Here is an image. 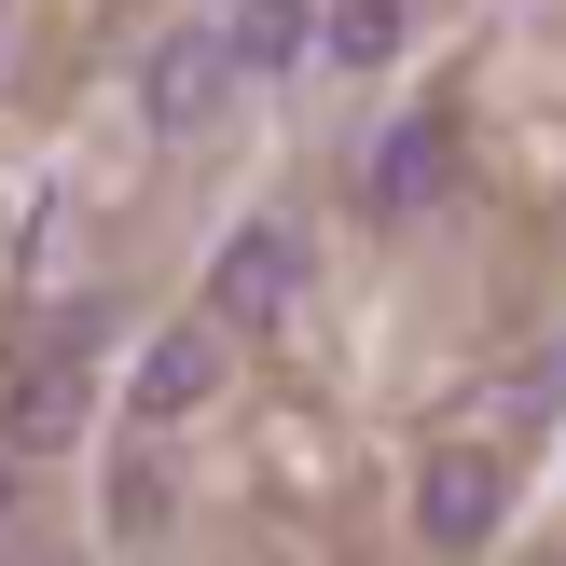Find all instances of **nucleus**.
<instances>
[{
	"label": "nucleus",
	"mask_w": 566,
	"mask_h": 566,
	"mask_svg": "<svg viewBox=\"0 0 566 566\" xmlns=\"http://www.w3.org/2000/svg\"><path fill=\"white\" fill-rule=\"evenodd\" d=\"M318 55V0H235L221 14V70H291Z\"/></svg>",
	"instance_id": "7"
},
{
	"label": "nucleus",
	"mask_w": 566,
	"mask_h": 566,
	"mask_svg": "<svg viewBox=\"0 0 566 566\" xmlns=\"http://www.w3.org/2000/svg\"><path fill=\"white\" fill-rule=\"evenodd\" d=\"M291 291H304V235L291 221H235V235H221V276H208V318L221 332H276Z\"/></svg>",
	"instance_id": "1"
},
{
	"label": "nucleus",
	"mask_w": 566,
	"mask_h": 566,
	"mask_svg": "<svg viewBox=\"0 0 566 566\" xmlns=\"http://www.w3.org/2000/svg\"><path fill=\"white\" fill-rule=\"evenodd\" d=\"M318 42L346 55V70H387V55H401V0H332V14H318Z\"/></svg>",
	"instance_id": "8"
},
{
	"label": "nucleus",
	"mask_w": 566,
	"mask_h": 566,
	"mask_svg": "<svg viewBox=\"0 0 566 566\" xmlns=\"http://www.w3.org/2000/svg\"><path fill=\"white\" fill-rule=\"evenodd\" d=\"M221 346H235L221 318H180V332H153V359H138V429H166V415L221 401V374H235Z\"/></svg>",
	"instance_id": "5"
},
{
	"label": "nucleus",
	"mask_w": 566,
	"mask_h": 566,
	"mask_svg": "<svg viewBox=\"0 0 566 566\" xmlns=\"http://www.w3.org/2000/svg\"><path fill=\"white\" fill-rule=\"evenodd\" d=\"M497 512H512V470H497L484 442H442V457L415 470V525H429V553H484Z\"/></svg>",
	"instance_id": "2"
},
{
	"label": "nucleus",
	"mask_w": 566,
	"mask_h": 566,
	"mask_svg": "<svg viewBox=\"0 0 566 566\" xmlns=\"http://www.w3.org/2000/svg\"><path fill=\"white\" fill-rule=\"evenodd\" d=\"M70 429H83V359H14V374H0V457L70 442Z\"/></svg>",
	"instance_id": "6"
},
{
	"label": "nucleus",
	"mask_w": 566,
	"mask_h": 566,
	"mask_svg": "<svg viewBox=\"0 0 566 566\" xmlns=\"http://www.w3.org/2000/svg\"><path fill=\"white\" fill-rule=\"evenodd\" d=\"M14 512H28V470H14V457H0V539H14Z\"/></svg>",
	"instance_id": "9"
},
{
	"label": "nucleus",
	"mask_w": 566,
	"mask_h": 566,
	"mask_svg": "<svg viewBox=\"0 0 566 566\" xmlns=\"http://www.w3.org/2000/svg\"><path fill=\"white\" fill-rule=\"evenodd\" d=\"M221 83H235V70H221V28H166V42H153V70H138V111H153V138H193V125L221 111Z\"/></svg>",
	"instance_id": "4"
},
{
	"label": "nucleus",
	"mask_w": 566,
	"mask_h": 566,
	"mask_svg": "<svg viewBox=\"0 0 566 566\" xmlns=\"http://www.w3.org/2000/svg\"><path fill=\"white\" fill-rule=\"evenodd\" d=\"M457 193V125L442 111H415V125H387L374 153H359V208L374 221H415V208H442Z\"/></svg>",
	"instance_id": "3"
},
{
	"label": "nucleus",
	"mask_w": 566,
	"mask_h": 566,
	"mask_svg": "<svg viewBox=\"0 0 566 566\" xmlns=\"http://www.w3.org/2000/svg\"><path fill=\"white\" fill-rule=\"evenodd\" d=\"M0 14H14V0H0Z\"/></svg>",
	"instance_id": "10"
}]
</instances>
